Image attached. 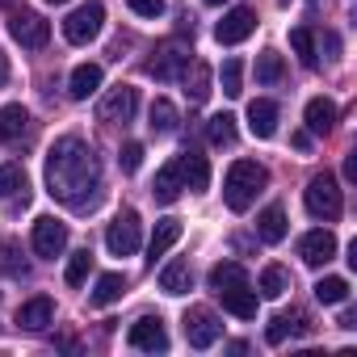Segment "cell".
Masks as SVG:
<instances>
[{"instance_id":"25","label":"cell","mask_w":357,"mask_h":357,"mask_svg":"<svg viewBox=\"0 0 357 357\" xmlns=\"http://www.w3.org/2000/svg\"><path fill=\"white\" fill-rule=\"evenodd\" d=\"M97 89H101V68H97V63H80V68L72 72V80H68L72 101H89Z\"/></svg>"},{"instance_id":"28","label":"cell","mask_w":357,"mask_h":357,"mask_svg":"<svg viewBox=\"0 0 357 357\" xmlns=\"http://www.w3.org/2000/svg\"><path fill=\"white\" fill-rule=\"evenodd\" d=\"M244 282H248V273H244L240 261H223V265L211 269V290H215V294H219V290H231V286H244Z\"/></svg>"},{"instance_id":"34","label":"cell","mask_w":357,"mask_h":357,"mask_svg":"<svg viewBox=\"0 0 357 357\" xmlns=\"http://www.w3.org/2000/svg\"><path fill=\"white\" fill-rule=\"evenodd\" d=\"M206 139H211L215 147L236 143V118H231V114H215V118L206 122Z\"/></svg>"},{"instance_id":"43","label":"cell","mask_w":357,"mask_h":357,"mask_svg":"<svg viewBox=\"0 0 357 357\" xmlns=\"http://www.w3.org/2000/svg\"><path fill=\"white\" fill-rule=\"evenodd\" d=\"M307 143H311V135H307V130H298V135H294V147H298V151H307Z\"/></svg>"},{"instance_id":"4","label":"cell","mask_w":357,"mask_h":357,"mask_svg":"<svg viewBox=\"0 0 357 357\" xmlns=\"http://www.w3.org/2000/svg\"><path fill=\"white\" fill-rule=\"evenodd\" d=\"M101 22H105V5H101V0H89V5H80L76 13H68L63 38H68L72 47H89V43L101 34Z\"/></svg>"},{"instance_id":"17","label":"cell","mask_w":357,"mask_h":357,"mask_svg":"<svg viewBox=\"0 0 357 357\" xmlns=\"http://www.w3.org/2000/svg\"><path fill=\"white\" fill-rule=\"evenodd\" d=\"M51 319H55V303H51L47 294H38V298L22 303V311H17V324H22L26 332H43Z\"/></svg>"},{"instance_id":"46","label":"cell","mask_w":357,"mask_h":357,"mask_svg":"<svg viewBox=\"0 0 357 357\" xmlns=\"http://www.w3.org/2000/svg\"><path fill=\"white\" fill-rule=\"evenodd\" d=\"M47 5H63V0H47Z\"/></svg>"},{"instance_id":"18","label":"cell","mask_w":357,"mask_h":357,"mask_svg":"<svg viewBox=\"0 0 357 357\" xmlns=\"http://www.w3.org/2000/svg\"><path fill=\"white\" fill-rule=\"evenodd\" d=\"M248 130H252L257 139H273V130H278V105L265 101V97H257V101L248 105Z\"/></svg>"},{"instance_id":"20","label":"cell","mask_w":357,"mask_h":357,"mask_svg":"<svg viewBox=\"0 0 357 357\" xmlns=\"http://www.w3.org/2000/svg\"><path fill=\"white\" fill-rule=\"evenodd\" d=\"M181 240V219H160L155 231H151V244H147V261L155 265L160 257H168V248Z\"/></svg>"},{"instance_id":"5","label":"cell","mask_w":357,"mask_h":357,"mask_svg":"<svg viewBox=\"0 0 357 357\" xmlns=\"http://www.w3.org/2000/svg\"><path fill=\"white\" fill-rule=\"evenodd\" d=\"M143 244V223H139V211H122L109 227H105V248L114 257H135Z\"/></svg>"},{"instance_id":"47","label":"cell","mask_w":357,"mask_h":357,"mask_svg":"<svg viewBox=\"0 0 357 357\" xmlns=\"http://www.w3.org/2000/svg\"><path fill=\"white\" fill-rule=\"evenodd\" d=\"M0 5H13V0H0Z\"/></svg>"},{"instance_id":"8","label":"cell","mask_w":357,"mask_h":357,"mask_svg":"<svg viewBox=\"0 0 357 357\" xmlns=\"http://www.w3.org/2000/svg\"><path fill=\"white\" fill-rule=\"evenodd\" d=\"M219 332H223V324H219V315L211 307H190L185 311V340L194 349H211L219 340Z\"/></svg>"},{"instance_id":"15","label":"cell","mask_w":357,"mask_h":357,"mask_svg":"<svg viewBox=\"0 0 357 357\" xmlns=\"http://www.w3.org/2000/svg\"><path fill=\"white\" fill-rule=\"evenodd\" d=\"M0 198L5 202H30V176L22 164H0Z\"/></svg>"},{"instance_id":"3","label":"cell","mask_w":357,"mask_h":357,"mask_svg":"<svg viewBox=\"0 0 357 357\" xmlns=\"http://www.w3.org/2000/svg\"><path fill=\"white\" fill-rule=\"evenodd\" d=\"M303 202H307V215H311V219H324V223L340 219V211H344V198H340V185H336L332 172L311 176L307 190H303Z\"/></svg>"},{"instance_id":"37","label":"cell","mask_w":357,"mask_h":357,"mask_svg":"<svg viewBox=\"0 0 357 357\" xmlns=\"http://www.w3.org/2000/svg\"><path fill=\"white\" fill-rule=\"evenodd\" d=\"M89 269H93V252L89 248H80V252H72V261H68V286H84V278H89Z\"/></svg>"},{"instance_id":"7","label":"cell","mask_w":357,"mask_h":357,"mask_svg":"<svg viewBox=\"0 0 357 357\" xmlns=\"http://www.w3.org/2000/svg\"><path fill=\"white\" fill-rule=\"evenodd\" d=\"M63 248H68V223H59L55 215L34 219V252L55 261V257H63Z\"/></svg>"},{"instance_id":"33","label":"cell","mask_w":357,"mask_h":357,"mask_svg":"<svg viewBox=\"0 0 357 357\" xmlns=\"http://www.w3.org/2000/svg\"><path fill=\"white\" fill-rule=\"evenodd\" d=\"M0 273H9V278H26V273H30V261L22 257V248H17L13 240L0 244Z\"/></svg>"},{"instance_id":"11","label":"cell","mask_w":357,"mask_h":357,"mask_svg":"<svg viewBox=\"0 0 357 357\" xmlns=\"http://www.w3.org/2000/svg\"><path fill=\"white\" fill-rule=\"evenodd\" d=\"M185 63H190V51H185L181 43H164V47L155 51V59H147V63H143V72H147V76H155V80H176Z\"/></svg>"},{"instance_id":"40","label":"cell","mask_w":357,"mask_h":357,"mask_svg":"<svg viewBox=\"0 0 357 357\" xmlns=\"http://www.w3.org/2000/svg\"><path fill=\"white\" fill-rule=\"evenodd\" d=\"M118 160H122V172H135V168L143 164V143H126Z\"/></svg>"},{"instance_id":"23","label":"cell","mask_w":357,"mask_h":357,"mask_svg":"<svg viewBox=\"0 0 357 357\" xmlns=\"http://www.w3.org/2000/svg\"><path fill=\"white\" fill-rule=\"evenodd\" d=\"M219 298H223V311H231L240 319H257V290H248V282L231 286V290H219Z\"/></svg>"},{"instance_id":"19","label":"cell","mask_w":357,"mask_h":357,"mask_svg":"<svg viewBox=\"0 0 357 357\" xmlns=\"http://www.w3.org/2000/svg\"><path fill=\"white\" fill-rule=\"evenodd\" d=\"M311 324H307V315L303 311H282V315H273L269 319V328H265V340L269 344H282L286 336H298V332H307Z\"/></svg>"},{"instance_id":"39","label":"cell","mask_w":357,"mask_h":357,"mask_svg":"<svg viewBox=\"0 0 357 357\" xmlns=\"http://www.w3.org/2000/svg\"><path fill=\"white\" fill-rule=\"evenodd\" d=\"M126 5H130V13H139V17H160L164 13V0H126Z\"/></svg>"},{"instance_id":"41","label":"cell","mask_w":357,"mask_h":357,"mask_svg":"<svg viewBox=\"0 0 357 357\" xmlns=\"http://www.w3.org/2000/svg\"><path fill=\"white\" fill-rule=\"evenodd\" d=\"M344 176H349V181H357V151L344 155Z\"/></svg>"},{"instance_id":"2","label":"cell","mask_w":357,"mask_h":357,"mask_svg":"<svg viewBox=\"0 0 357 357\" xmlns=\"http://www.w3.org/2000/svg\"><path fill=\"white\" fill-rule=\"evenodd\" d=\"M269 185V172H265V164H257V160H236L231 168H227V176H223V202L236 211V215H244L252 202H257V194Z\"/></svg>"},{"instance_id":"12","label":"cell","mask_w":357,"mask_h":357,"mask_svg":"<svg viewBox=\"0 0 357 357\" xmlns=\"http://www.w3.org/2000/svg\"><path fill=\"white\" fill-rule=\"evenodd\" d=\"M252 30H257V13L240 5V9H231V13H227L219 26H215V38H219L223 47H236V43H244Z\"/></svg>"},{"instance_id":"31","label":"cell","mask_w":357,"mask_h":357,"mask_svg":"<svg viewBox=\"0 0 357 357\" xmlns=\"http://www.w3.org/2000/svg\"><path fill=\"white\" fill-rule=\"evenodd\" d=\"M126 294V278L122 273H101L97 278V290H93V303L97 307H109V303H118Z\"/></svg>"},{"instance_id":"29","label":"cell","mask_w":357,"mask_h":357,"mask_svg":"<svg viewBox=\"0 0 357 357\" xmlns=\"http://www.w3.org/2000/svg\"><path fill=\"white\" fill-rule=\"evenodd\" d=\"M290 47L298 51L303 68H319V51H315V34H311V26H294V30H290Z\"/></svg>"},{"instance_id":"6","label":"cell","mask_w":357,"mask_h":357,"mask_svg":"<svg viewBox=\"0 0 357 357\" xmlns=\"http://www.w3.org/2000/svg\"><path fill=\"white\" fill-rule=\"evenodd\" d=\"M9 34H13V43H22L26 51H38V47H47L51 26H47L43 13H34V9H17V13L9 17Z\"/></svg>"},{"instance_id":"32","label":"cell","mask_w":357,"mask_h":357,"mask_svg":"<svg viewBox=\"0 0 357 357\" xmlns=\"http://www.w3.org/2000/svg\"><path fill=\"white\" fill-rule=\"evenodd\" d=\"M282 76H286L282 55L278 51H261L257 55V84H282Z\"/></svg>"},{"instance_id":"22","label":"cell","mask_w":357,"mask_h":357,"mask_svg":"<svg viewBox=\"0 0 357 357\" xmlns=\"http://www.w3.org/2000/svg\"><path fill=\"white\" fill-rule=\"evenodd\" d=\"M181 84H185L190 101H206V97H211V68H206L202 59H190V63L181 68Z\"/></svg>"},{"instance_id":"13","label":"cell","mask_w":357,"mask_h":357,"mask_svg":"<svg viewBox=\"0 0 357 357\" xmlns=\"http://www.w3.org/2000/svg\"><path fill=\"white\" fill-rule=\"evenodd\" d=\"M298 257H303V265H328V261L336 257V236H332L328 227L307 231V236L298 240Z\"/></svg>"},{"instance_id":"14","label":"cell","mask_w":357,"mask_h":357,"mask_svg":"<svg viewBox=\"0 0 357 357\" xmlns=\"http://www.w3.org/2000/svg\"><path fill=\"white\" fill-rule=\"evenodd\" d=\"M176 168H181V185H185V190L202 194V190L211 185V164H206V155H202V151H185V155H176Z\"/></svg>"},{"instance_id":"21","label":"cell","mask_w":357,"mask_h":357,"mask_svg":"<svg viewBox=\"0 0 357 357\" xmlns=\"http://www.w3.org/2000/svg\"><path fill=\"white\" fill-rule=\"evenodd\" d=\"M181 168H176V160H168L160 172H155V185H151V194H155V202H176V198H181Z\"/></svg>"},{"instance_id":"36","label":"cell","mask_w":357,"mask_h":357,"mask_svg":"<svg viewBox=\"0 0 357 357\" xmlns=\"http://www.w3.org/2000/svg\"><path fill=\"white\" fill-rule=\"evenodd\" d=\"M315 298L328 303V307H336V303L349 298V282H344V278H319V282H315Z\"/></svg>"},{"instance_id":"44","label":"cell","mask_w":357,"mask_h":357,"mask_svg":"<svg viewBox=\"0 0 357 357\" xmlns=\"http://www.w3.org/2000/svg\"><path fill=\"white\" fill-rule=\"evenodd\" d=\"M9 76V63H5V55H0V80H5Z\"/></svg>"},{"instance_id":"24","label":"cell","mask_w":357,"mask_h":357,"mask_svg":"<svg viewBox=\"0 0 357 357\" xmlns=\"http://www.w3.org/2000/svg\"><path fill=\"white\" fill-rule=\"evenodd\" d=\"M194 286V273H190V261H168L160 269V290L164 294H190Z\"/></svg>"},{"instance_id":"45","label":"cell","mask_w":357,"mask_h":357,"mask_svg":"<svg viewBox=\"0 0 357 357\" xmlns=\"http://www.w3.org/2000/svg\"><path fill=\"white\" fill-rule=\"evenodd\" d=\"M206 5H223V0H206Z\"/></svg>"},{"instance_id":"35","label":"cell","mask_w":357,"mask_h":357,"mask_svg":"<svg viewBox=\"0 0 357 357\" xmlns=\"http://www.w3.org/2000/svg\"><path fill=\"white\" fill-rule=\"evenodd\" d=\"M290 290V273L282 269V265H269L265 273H261V298H282Z\"/></svg>"},{"instance_id":"42","label":"cell","mask_w":357,"mask_h":357,"mask_svg":"<svg viewBox=\"0 0 357 357\" xmlns=\"http://www.w3.org/2000/svg\"><path fill=\"white\" fill-rule=\"evenodd\" d=\"M340 328H349V332H353V328H357V311H344V315H340Z\"/></svg>"},{"instance_id":"26","label":"cell","mask_w":357,"mask_h":357,"mask_svg":"<svg viewBox=\"0 0 357 357\" xmlns=\"http://www.w3.org/2000/svg\"><path fill=\"white\" fill-rule=\"evenodd\" d=\"M286 231H290V223H286V211H282V206H269V211L257 219V236H261L265 244H282Z\"/></svg>"},{"instance_id":"16","label":"cell","mask_w":357,"mask_h":357,"mask_svg":"<svg viewBox=\"0 0 357 357\" xmlns=\"http://www.w3.org/2000/svg\"><path fill=\"white\" fill-rule=\"evenodd\" d=\"M303 118H307V135H332V126H336V105H332L328 97H311L307 109H303Z\"/></svg>"},{"instance_id":"9","label":"cell","mask_w":357,"mask_h":357,"mask_svg":"<svg viewBox=\"0 0 357 357\" xmlns=\"http://www.w3.org/2000/svg\"><path fill=\"white\" fill-rule=\"evenodd\" d=\"M135 109H139V93H135L130 84H118V89H109V93L101 97L97 118L118 126V122H130V118H135Z\"/></svg>"},{"instance_id":"30","label":"cell","mask_w":357,"mask_h":357,"mask_svg":"<svg viewBox=\"0 0 357 357\" xmlns=\"http://www.w3.org/2000/svg\"><path fill=\"white\" fill-rule=\"evenodd\" d=\"M147 118H151L147 126H151L155 135H172V130H176V105H172V101H164V97H155V101H151Z\"/></svg>"},{"instance_id":"38","label":"cell","mask_w":357,"mask_h":357,"mask_svg":"<svg viewBox=\"0 0 357 357\" xmlns=\"http://www.w3.org/2000/svg\"><path fill=\"white\" fill-rule=\"evenodd\" d=\"M219 80H223V93H227V97H240V93H244V89H240V84H244V68H240V59H227L223 72H219Z\"/></svg>"},{"instance_id":"10","label":"cell","mask_w":357,"mask_h":357,"mask_svg":"<svg viewBox=\"0 0 357 357\" xmlns=\"http://www.w3.org/2000/svg\"><path fill=\"white\" fill-rule=\"evenodd\" d=\"M126 340H130V349H143V353H164V349H168L164 319H160V315H143V319H135V324H130V332H126Z\"/></svg>"},{"instance_id":"1","label":"cell","mask_w":357,"mask_h":357,"mask_svg":"<svg viewBox=\"0 0 357 357\" xmlns=\"http://www.w3.org/2000/svg\"><path fill=\"white\" fill-rule=\"evenodd\" d=\"M97 190H101V160L97 151L76 139V135H63L51 143L47 151V194L72 211H84L97 202Z\"/></svg>"},{"instance_id":"27","label":"cell","mask_w":357,"mask_h":357,"mask_svg":"<svg viewBox=\"0 0 357 357\" xmlns=\"http://www.w3.org/2000/svg\"><path fill=\"white\" fill-rule=\"evenodd\" d=\"M26 126H30V114H26L22 105H0V143L22 139Z\"/></svg>"}]
</instances>
